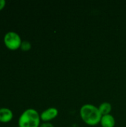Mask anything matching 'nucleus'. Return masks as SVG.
<instances>
[{
  "label": "nucleus",
  "mask_w": 126,
  "mask_h": 127,
  "mask_svg": "<svg viewBox=\"0 0 126 127\" xmlns=\"http://www.w3.org/2000/svg\"><path fill=\"white\" fill-rule=\"evenodd\" d=\"M79 115L82 121L85 124L91 127L98 125L102 118V115L98 107L90 103H86L81 106Z\"/></svg>",
  "instance_id": "nucleus-1"
},
{
  "label": "nucleus",
  "mask_w": 126,
  "mask_h": 127,
  "mask_svg": "<svg viewBox=\"0 0 126 127\" xmlns=\"http://www.w3.org/2000/svg\"><path fill=\"white\" fill-rule=\"evenodd\" d=\"M41 124L40 114L34 109H27L19 118V127H39Z\"/></svg>",
  "instance_id": "nucleus-2"
},
{
  "label": "nucleus",
  "mask_w": 126,
  "mask_h": 127,
  "mask_svg": "<svg viewBox=\"0 0 126 127\" xmlns=\"http://www.w3.org/2000/svg\"><path fill=\"white\" fill-rule=\"evenodd\" d=\"M4 44L10 51H16L20 49L22 40L19 33L14 31H9L4 36Z\"/></svg>",
  "instance_id": "nucleus-3"
},
{
  "label": "nucleus",
  "mask_w": 126,
  "mask_h": 127,
  "mask_svg": "<svg viewBox=\"0 0 126 127\" xmlns=\"http://www.w3.org/2000/svg\"><path fill=\"white\" fill-rule=\"evenodd\" d=\"M59 115V111L56 107H50L40 113L41 121L50 122L54 120Z\"/></svg>",
  "instance_id": "nucleus-4"
},
{
  "label": "nucleus",
  "mask_w": 126,
  "mask_h": 127,
  "mask_svg": "<svg viewBox=\"0 0 126 127\" xmlns=\"http://www.w3.org/2000/svg\"><path fill=\"white\" fill-rule=\"evenodd\" d=\"M13 118V113L11 109L7 107L0 108V123H10Z\"/></svg>",
  "instance_id": "nucleus-5"
},
{
  "label": "nucleus",
  "mask_w": 126,
  "mask_h": 127,
  "mask_svg": "<svg viewBox=\"0 0 126 127\" xmlns=\"http://www.w3.org/2000/svg\"><path fill=\"white\" fill-rule=\"evenodd\" d=\"M100 124L102 127H114L116 121L114 117L112 115L109 114L107 115L102 116Z\"/></svg>",
  "instance_id": "nucleus-6"
},
{
  "label": "nucleus",
  "mask_w": 126,
  "mask_h": 127,
  "mask_svg": "<svg viewBox=\"0 0 126 127\" xmlns=\"http://www.w3.org/2000/svg\"><path fill=\"white\" fill-rule=\"evenodd\" d=\"M98 109L102 116L107 115L111 114V112L112 110V106L108 102H103L98 106Z\"/></svg>",
  "instance_id": "nucleus-7"
},
{
  "label": "nucleus",
  "mask_w": 126,
  "mask_h": 127,
  "mask_svg": "<svg viewBox=\"0 0 126 127\" xmlns=\"http://www.w3.org/2000/svg\"><path fill=\"white\" fill-rule=\"evenodd\" d=\"M31 44L29 41H27V40H24L22 41V45H21V47H20V49L23 51H28L31 49Z\"/></svg>",
  "instance_id": "nucleus-8"
},
{
  "label": "nucleus",
  "mask_w": 126,
  "mask_h": 127,
  "mask_svg": "<svg viewBox=\"0 0 126 127\" xmlns=\"http://www.w3.org/2000/svg\"><path fill=\"white\" fill-rule=\"evenodd\" d=\"M39 127H54L50 122H43L40 124Z\"/></svg>",
  "instance_id": "nucleus-9"
},
{
  "label": "nucleus",
  "mask_w": 126,
  "mask_h": 127,
  "mask_svg": "<svg viewBox=\"0 0 126 127\" xmlns=\"http://www.w3.org/2000/svg\"><path fill=\"white\" fill-rule=\"evenodd\" d=\"M6 6V1L4 0H0V11L2 10Z\"/></svg>",
  "instance_id": "nucleus-10"
}]
</instances>
